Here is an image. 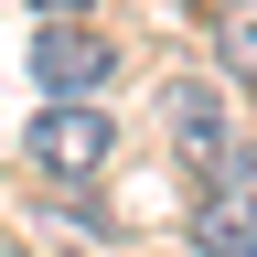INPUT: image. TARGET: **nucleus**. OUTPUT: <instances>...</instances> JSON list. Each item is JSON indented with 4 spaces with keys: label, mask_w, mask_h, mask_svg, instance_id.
Wrapping results in <instances>:
<instances>
[{
    "label": "nucleus",
    "mask_w": 257,
    "mask_h": 257,
    "mask_svg": "<svg viewBox=\"0 0 257 257\" xmlns=\"http://www.w3.org/2000/svg\"><path fill=\"white\" fill-rule=\"evenodd\" d=\"M107 150H118V128L96 118L86 96H54V107L32 118V172H43V182H96Z\"/></svg>",
    "instance_id": "nucleus-1"
},
{
    "label": "nucleus",
    "mask_w": 257,
    "mask_h": 257,
    "mask_svg": "<svg viewBox=\"0 0 257 257\" xmlns=\"http://www.w3.org/2000/svg\"><path fill=\"white\" fill-rule=\"evenodd\" d=\"M107 75H118L107 32H86V22H43V32H32V86H43V96H96Z\"/></svg>",
    "instance_id": "nucleus-2"
},
{
    "label": "nucleus",
    "mask_w": 257,
    "mask_h": 257,
    "mask_svg": "<svg viewBox=\"0 0 257 257\" xmlns=\"http://www.w3.org/2000/svg\"><path fill=\"white\" fill-rule=\"evenodd\" d=\"M161 118H172L182 161H214V150H225V96H214V86H172V96H161Z\"/></svg>",
    "instance_id": "nucleus-3"
},
{
    "label": "nucleus",
    "mask_w": 257,
    "mask_h": 257,
    "mask_svg": "<svg viewBox=\"0 0 257 257\" xmlns=\"http://www.w3.org/2000/svg\"><path fill=\"white\" fill-rule=\"evenodd\" d=\"M225 54H236V64H257V11H225Z\"/></svg>",
    "instance_id": "nucleus-4"
},
{
    "label": "nucleus",
    "mask_w": 257,
    "mask_h": 257,
    "mask_svg": "<svg viewBox=\"0 0 257 257\" xmlns=\"http://www.w3.org/2000/svg\"><path fill=\"white\" fill-rule=\"evenodd\" d=\"M32 11H43V22H86L96 0H32Z\"/></svg>",
    "instance_id": "nucleus-5"
},
{
    "label": "nucleus",
    "mask_w": 257,
    "mask_h": 257,
    "mask_svg": "<svg viewBox=\"0 0 257 257\" xmlns=\"http://www.w3.org/2000/svg\"><path fill=\"white\" fill-rule=\"evenodd\" d=\"M0 257H11V246H0Z\"/></svg>",
    "instance_id": "nucleus-6"
}]
</instances>
